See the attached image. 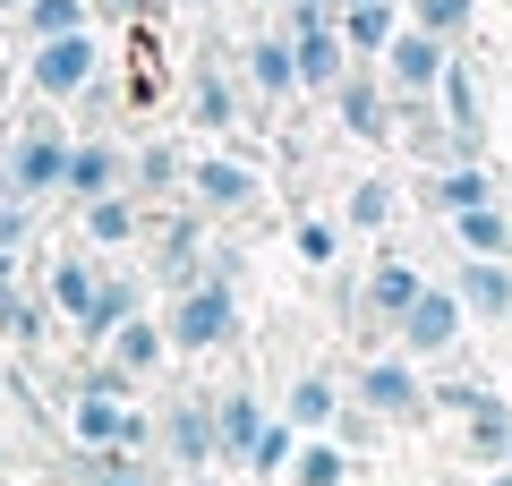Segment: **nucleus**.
Listing matches in <instances>:
<instances>
[{"label":"nucleus","mask_w":512,"mask_h":486,"mask_svg":"<svg viewBox=\"0 0 512 486\" xmlns=\"http://www.w3.org/2000/svg\"><path fill=\"white\" fill-rule=\"evenodd\" d=\"M163 333H171V359H214V350H231L239 342V282H188V290H171V307H163Z\"/></svg>","instance_id":"f257e3e1"},{"label":"nucleus","mask_w":512,"mask_h":486,"mask_svg":"<svg viewBox=\"0 0 512 486\" xmlns=\"http://www.w3.org/2000/svg\"><path fill=\"white\" fill-rule=\"evenodd\" d=\"M180 205H197L205 222H248L256 205H265V171H256L248 154H188Z\"/></svg>","instance_id":"f03ea898"},{"label":"nucleus","mask_w":512,"mask_h":486,"mask_svg":"<svg viewBox=\"0 0 512 486\" xmlns=\"http://www.w3.org/2000/svg\"><path fill=\"white\" fill-rule=\"evenodd\" d=\"M69 128L60 120H26L18 137H9V154H0V197H60V180H69Z\"/></svg>","instance_id":"7ed1b4c3"},{"label":"nucleus","mask_w":512,"mask_h":486,"mask_svg":"<svg viewBox=\"0 0 512 486\" xmlns=\"http://www.w3.org/2000/svg\"><path fill=\"white\" fill-rule=\"evenodd\" d=\"M359 410H376L384 427H419L427 418V376L410 350H384V359H359V384H350Z\"/></svg>","instance_id":"20e7f679"},{"label":"nucleus","mask_w":512,"mask_h":486,"mask_svg":"<svg viewBox=\"0 0 512 486\" xmlns=\"http://www.w3.org/2000/svg\"><path fill=\"white\" fill-rule=\"evenodd\" d=\"M86 77H103V43L86 35H52V43H26V94L35 103H77Z\"/></svg>","instance_id":"39448f33"},{"label":"nucleus","mask_w":512,"mask_h":486,"mask_svg":"<svg viewBox=\"0 0 512 486\" xmlns=\"http://www.w3.org/2000/svg\"><path fill=\"white\" fill-rule=\"evenodd\" d=\"M205 231H214V222H205L197 205H180V214H163V222L146 214V248H154V282H163V290L205 282V248H214Z\"/></svg>","instance_id":"423d86ee"},{"label":"nucleus","mask_w":512,"mask_h":486,"mask_svg":"<svg viewBox=\"0 0 512 486\" xmlns=\"http://www.w3.org/2000/svg\"><path fill=\"white\" fill-rule=\"evenodd\" d=\"M154 444H163V461H171V469L205 478V469H214V384H205V393L163 401V418H154Z\"/></svg>","instance_id":"0eeeda50"},{"label":"nucleus","mask_w":512,"mask_h":486,"mask_svg":"<svg viewBox=\"0 0 512 486\" xmlns=\"http://www.w3.org/2000/svg\"><path fill=\"white\" fill-rule=\"evenodd\" d=\"M436 111H444V128H453L461 162H487V86H478V60H470V52L444 60V77H436Z\"/></svg>","instance_id":"6e6552de"},{"label":"nucleus","mask_w":512,"mask_h":486,"mask_svg":"<svg viewBox=\"0 0 512 486\" xmlns=\"http://www.w3.org/2000/svg\"><path fill=\"white\" fill-rule=\"evenodd\" d=\"M325 103H333V120H342V137H359V145H393V94H384L376 60H350L342 86H333Z\"/></svg>","instance_id":"1a4fd4ad"},{"label":"nucleus","mask_w":512,"mask_h":486,"mask_svg":"<svg viewBox=\"0 0 512 486\" xmlns=\"http://www.w3.org/2000/svg\"><path fill=\"white\" fill-rule=\"evenodd\" d=\"M444 60H453V43H444V35H427V26H410V18H402V35H393V43L376 52V77H384V94H436Z\"/></svg>","instance_id":"9d476101"},{"label":"nucleus","mask_w":512,"mask_h":486,"mask_svg":"<svg viewBox=\"0 0 512 486\" xmlns=\"http://www.w3.org/2000/svg\"><path fill=\"white\" fill-rule=\"evenodd\" d=\"M461 324H470V316H461V299H453V282H427L419 299L402 307V324H393V342H402L410 359H444V350L461 342Z\"/></svg>","instance_id":"9b49d317"},{"label":"nucleus","mask_w":512,"mask_h":486,"mask_svg":"<svg viewBox=\"0 0 512 486\" xmlns=\"http://www.w3.org/2000/svg\"><path fill=\"white\" fill-rule=\"evenodd\" d=\"M453 299H461L470 324H512V256H461Z\"/></svg>","instance_id":"f8f14e48"},{"label":"nucleus","mask_w":512,"mask_h":486,"mask_svg":"<svg viewBox=\"0 0 512 486\" xmlns=\"http://www.w3.org/2000/svg\"><path fill=\"white\" fill-rule=\"evenodd\" d=\"M137 307H146V273H128V265H111V256H103V282H94L86 316H77V342L103 350V342H111V324H128Z\"/></svg>","instance_id":"ddd939ff"},{"label":"nucleus","mask_w":512,"mask_h":486,"mask_svg":"<svg viewBox=\"0 0 512 486\" xmlns=\"http://www.w3.org/2000/svg\"><path fill=\"white\" fill-rule=\"evenodd\" d=\"M265 393L256 384H214V461H248V444L265 435Z\"/></svg>","instance_id":"4468645a"},{"label":"nucleus","mask_w":512,"mask_h":486,"mask_svg":"<svg viewBox=\"0 0 512 486\" xmlns=\"http://www.w3.org/2000/svg\"><path fill=\"white\" fill-rule=\"evenodd\" d=\"M291 60H299V94H333L350 69V43H342V18H316V26H291Z\"/></svg>","instance_id":"2eb2a0df"},{"label":"nucleus","mask_w":512,"mask_h":486,"mask_svg":"<svg viewBox=\"0 0 512 486\" xmlns=\"http://www.w3.org/2000/svg\"><path fill=\"white\" fill-rule=\"evenodd\" d=\"M427 290V273L410 265V256H376V265L359 273V316L367 324H402V307Z\"/></svg>","instance_id":"dca6fc26"},{"label":"nucleus","mask_w":512,"mask_h":486,"mask_svg":"<svg viewBox=\"0 0 512 486\" xmlns=\"http://www.w3.org/2000/svg\"><path fill=\"white\" fill-rule=\"evenodd\" d=\"M103 359H111V367H128L137 384H154V376H163V359H171V333H163V316H154V307H137L128 324H111Z\"/></svg>","instance_id":"f3484780"},{"label":"nucleus","mask_w":512,"mask_h":486,"mask_svg":"<svg viewBox=\"0 0 512 486\" xmlns=\"http://www.w3.org/2000/svg\"><path fill=\"white\" fill-rule=\"evenodd\" d=\"M77 231H86V248H137L146 239V197H128V188H111V197H86L77 205Z\"/></svg>","instance_id":"a211bd4d"},{"label":"nucleus","mask_w":512,"mask_h":486,"mask_svg":"<svg viewBox=\"0 0 512 486\" xmlns=\"http://www.w3.org/2000/svg\"><path fill=\"white\" fill-rule=\"evenodd\" d=\"M111 188H128V154L111 137H77L69 145V180H60V197H111Z\"/></svg>","instance_id":"6ab92c4d"},{"label":"nucleus","mask_w":512,"mask_h":486,"mask_svg":"<svg viewBox=\"0 0 512 486\" xmlns=\"http://www.w3.org/2000/svg\"><path fill=\"white\" fill-rule=\"evenodd\" d=\"M94 282H103V248H77V256H43V299H52V316L60 324H77L86 316V299H94Z\"/></svg>","instance_id":"aec40b11"},{"label":"nucleus","mask_w":512,"mask_h":486,"mask_svg":"<svg viewBox=\"0 0 512 486\" xmlns=\"http://www.w3.org/2000/svg\"><path fill=\"white\" fill-rule=\"evenodd\" d=\"M69 469L77 486H163V452H128V444H94Z\"/></svg>","instance_id":"412c9836"},{"label":"nucleus","mask_w":512,"mask_h":486,"mask_svg":"<svg viewBox=\"0 0 512 486\" xmlns=\"http://www.w3.org/2000/svg\"><path fill=\"white\" fill-rule=\"evenodd\" d=\"M239 69H248L256 103H299V60H291V35H256L248 52H239Z\"/></svg>","instance_id":"4be33fe9"},{"label":"nucleus","mask_w":512,"mask_h":486,"mask_svg":"<svg viewBox=\"0 0 512 486\" xmlns=\"http://www.w3.org/2000/svg\"><path fill=\"white\" fill-rule=\"evenodd\" d=\"M188 120H197L205 137H231L239 128V77L222 69V60H205V69L188 77Z\"/></svg>","instance_id":"5701e85b"},{"label":"nucleus","mask_w":512,"mask_h":486,"mask_svg":"<svg viewBox=\"0 0 512 486\" xmlns=\"http://www.w3.org/2000/svg\"><path fill=\"white\" fill-rule=\"evenodd\" d=\"M419 197H427V214H461V205H487V197H504V188H495L487 162H436Z\"/></svg>","instance_id":"b1692460"},{"label":"nucleus","mask_w":512,"mask_h":486,"mask_svg":"<svg viewBox=\"0 0 512 486\" xmlns=\"http://www.w3.org/2000/svg\"><path fill=\"white\" fill-rule=\"evenodd\" d=\"M333 18H342V43H350V60H376L384 43L402 35V0H350V9H333Z\"/></svg>","instance_id":"393cba45"},{"label":"nucleus","mask_w":512,"mask_h":486,"mask_svg":"<svg viewBox=\"0 0 512 486\" xmlns=\"http://www.w3.org/2000/svg\"><path fill=\"white\" fill-rule=\"evenodd\" d=\"M180 180H188V154H180L171 137H146V145H137V162H128V197L163 205V197H180Z\"/></svg>","instance_id":"a878e982"},{"label":"nucleus","mask_w":512,"mask_h":486,"mask_svg":"<svg viewBox=\"0 0 512 486\" xmlns=\"http://www.w3.org/2000/svg\"><path fill=\"white\" fill-rule=\"evenodd\" d=\"M444 222H453V248L461 256H512V205L504 197L461 205V214H444Z\"/></svg>","instance_id":"bb28decb"},{"label":"nucleus","mask_w":512,"mask_h":486,"mask_svg":"<svg viewBox=\"0 0 512 486\" xmlns=\"http://www.w3.org/2000/svg\"><path fill=\"white\" fill-rule=\"evenodd\" d=\"M120 418H128V401H111V393H94V384H77V393H69V444H77V452L120 444Z\"/></svg>","instance_id":"cd10ccee"},{"label":"nucleus","mask_w":512,"mask_h":486,"mask_svg":"<svg viewBox=\"0 0 512 486\" xmlns=\"http://www.w3.org/2000/svg\"><path fill=\"white\" fill-rule=\"evenodd\" d=\"M359 478V452H342L333 435H299L291 452V486H350Z\"/></svg>","instance_id":"c85d7f7f"},{"label":"nucleus","mask_w":512,"mask_h":486,"mask_svg":"<svg viewBox=\"0 0 512 486\" xmlns=\"http://www.w3.org/2000/svg\"><path fill=\"white\" fill-rule=\"evenodd\" d=\"M52 299H35V290H0V342H18V350H43V333H52Z\"/></svg>","instance_id":"c756f323"},{"label":"nucleus","mask_w":512,"mask_h":486,"mask_svg":"<svg viewBox=\"0 0 512 486\" xmlns=\"http://www.w3.org/2000/svg\"><path fill=\"white\" fill-rule=\"evenodd\" d=\"M86 26H94V0H26V9H18V35H26V43L86 35Z\"/></svg>","instance_id":"7c9ffc66"},{"label":"nucleus","mask_w":512,"mask_h":486,"mask_svg":"<svg viewBox=\"0 0 512 486\" xmlns=\"http://www.w3.org/2000/svg\"><path fill=\"white\" fill-rule=\"evenodd\" d=\"M333 410H342V384H333V376H299V384H291V410H282V418H291L299 435H325Z\"/></svg>","instance_id":"2f4dec72"},{"label":"nucleus","mask_w":512,"mask_h":486,"mask_svg":"<svg viewBox=\"0 0 512 486\" xmlns=\"http://www.w3.org/2000/svg\"><path fill=\"white\" fill-rule=\"evenodd\" d=\"M504 452H512V401L504 393H487V401H478V410H470V461H504Z\"/></svg>","instance_id":"473e14b6"},{"label":"nucleus","mask_w":512,"mask_h":486,"mask_svg":"<svg viewBox=\"0 0 512 486\" xmlns=\"http://www.w3.org/2000/svg\"><path fill=\"white\" fill-rule=\"evenodd\" d=\"M291 452H299V427H291V418H265V435L248 444L239 469H248V478H291Z\"/></svg>","instance_id":"72a5a7b5"},{"label":"nucleus","mask_w":512,"mask_h":486,"mask_svg":"<svg viewBox=\"0 0 512 486\" xmlns=\"http://www.w3.org/2000/svg\"><path fill=\"white\" fill-rule=\"evenodd\" d=\"M291 256L308 273H333V256H342V222H325V214H299L291 222Z\"/></svg>","instance_id":"f704fd0d"},{"label":"nucleus","mask_w":512,"mask_h":486,"mask_svg":"<svg viewBox=\"0 0 512 486\" xmlns=\"http://www.w3.org/2000/svg\"><path fill=\"white\" fill-rule=\"evenodd\" d=\"M342 222H350L359 239H376L384 222H393V180H359V188L342 197Z\"/></svg>","instance_id":"c9c22d12"},{"label":"nucleus","mask_w":512,"mask_h":486,"mask_svg":"<svg viewBox=\"0 0 512 486\" xmlns=\"http://www.w3.org/2000/svg\"><path fill=\"white\" fill-rule=\"evenodd\" d=\"M410 9V26H427V35H444V43H461L478 26V0H402Z\"/></svg>","instance_id":"e433bc0d"},{"label":"nucleus","mask_w":512,"mask_h":486,"mask_svg":"<svg viewBox=\"0 0 512 486\" xmlns=\"http://www.w3.org/2000/svg\"><path fill=\"white\" fill-rule=\"evenodd\" d=\"M487 393H495V384H478V376H453V384H427V410H453V418H470Z\"/></svg>","instance_id":"4c0bfd02"},{"label":"nucleus","mask_w":512,"mask_h":486,"mask_svg":"<svg viewBox=\"0 0 512 486\" xmlns=\"http://www.w3.org/2000/svg\"><path fill=\"white\" fill-rule=\"evenodd\" d=\"M0 248H35V197H0Z\"/></svg>","instance_id":"58836bf2"},{"label":"nucleus","mask_w":512,"mask_h":486,"mask_svg":"<svg viewBox=\"0 0 512 486\" xmlns=\"http://www.w3.org/2000/svg\"><path fill=\"white\" fill-rule=\"evenodd\" d=\"M146 9L154 0H94V18H111V26H146Z\"/></svg>","instance_id":"ea45409f"},{"label":"nucleus","mask_w":512,"mask_h":486,"mask_svg":"<svg viewBox=\"0 0 512 486\" xmlns=\"http://www.w3.org/2000/svg\"><path fill=\"white\" fill-rule=\"evenodd\" d=\"M9 282H18V256H9V248H0V290H9Z\"/></svg>","instance_id":"a19ab883"},{"label":"nucleus","mask_w":512,"mask_h":486,"mask_svg":"<svg viewBox=\"0 0 512 486\" xmlns=\"http://www.w3.org/2000/svg\"><path fill=\"white\" fill-rule=\"evenodd\" d=\"M487 486H512V469H487Z\"/></svg>","instance_id":"79ce46f5"},{"label":"nucleus","mask_w":512,"mask_h":486,"mask_svg":"<svg viewBox=\"0 0 512 486\" xmlns=\"http://www.w3.org/2000/svg\"><path fill=\"white\" fill-rule=\"evenodd\" d=\"M18 9H26V0H0V18H18Z\"/></svg>","instance_id":"37998d69"},{"label":"nucleus","mask_w":512,"mask_h":486,"mask_svg":"<svg viewBox=\"0 0 512 486\" xmlns=\"http://www.w3.org/2000/svg\"><path fill=\"white\" fill-rule=\"evenodd\" d=\"M256 9H282V0H256Z\"/></svg>","instance_id":"c03bdc74"},{"label":"nucleus","mask_w":512,"mask_h":486,"mask_svg":"<svg viewBox=\"0 0 512 486\" xmlns=\"http://www.w3.org/2000/svg\"><path fill=\"white\" fill-rule=\"evenodd\" d=\"M333 9H350V0H333Z\"/></svg>","instance_id":"a18cd8bd"},{"label":"nucleus","mask_w":512,"mask_h":486,"mask_svg":"<svg viewBox=\"0 0 512 486\" xmlns=\"http://www.w3.org/2000/svg\"><path fill=\"white\" fill-rule=\"evenodd\" d=\"M0 461H9V444H0Z\"/></svg>","instance_id":"49530a36"},{"label":"nucleus","mask_w":512,"mask_h":486,"mask_svg":"<svg viewBox=\"0 0 512 486\" xmlns=\"http://www.w3.org/2000/svg\"><path fill=\"white\" fill-rule=\"evenodd\" d=\"M504 205H512V188H504Z\"/></svg>","instance_id":"de8ad7c7"},{"label":"nucleus","mask_w":512,"mask_h":486,"mask_svg":"<svg viewBox=\"0 0 512 486\" xmlns=\"http://www.w3.org/2000/svg\"><path fill=\"white\" fill-rule=\"evenodd\" d=\"M154 9H163V0H154Z\"/></svg>","instance_id":"09e8293b"}]
</instances>
